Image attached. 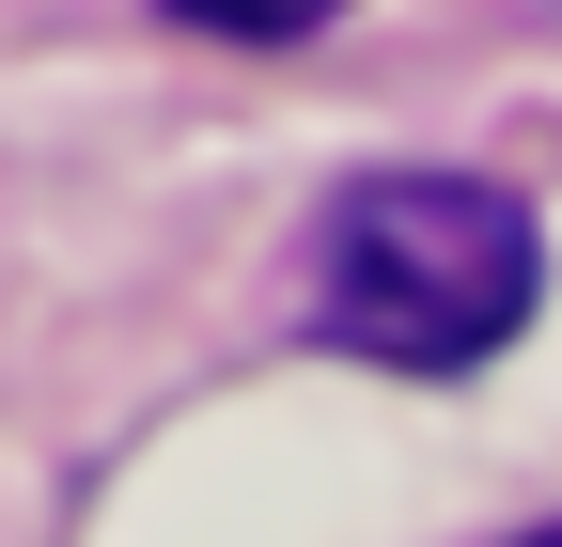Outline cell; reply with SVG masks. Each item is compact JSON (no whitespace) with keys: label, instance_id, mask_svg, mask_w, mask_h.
<instances>
[{"label":"cell","instance_id":"6da1fadb","mask_svg":"<svg viewBox=\"0 0 562 547\" xmlns=\"http://www.w3.org/2000/svg\"><path fill=\"white\" fill-rule=\"evenodd\" d=\"M547 298V220L501 172H360L313 220V345L391 376H484Z\"/></svg>","mask_w":562,"mask_h":547},{"label":"cell","instance_id":"7a4b0ae2","mask_svg":"<svg viewBox=\"0 0 562 547\" xmlns=\"http://www.w3.org/2000/svg\"><path fill=\"white\" fill-rule=\"evenodd\" d=\"M188 32H220V47H297V32H328L344 0H172Z\"/></svg>","mask_w":562,"mask_h":547},{"label":"cell","instance_id":"3957f363","mask_svg":"<svg viewBox=\"0 0 562 547\" xmlns=\"http://www.w3.org/2000/svg\"><path fill=\"white\" fill-rule=\"evenodd\" d=\"M516 547H562V516H547V532H516Z\"/></svg>","mask_w":562,"mask_h":547}]
</instances>
